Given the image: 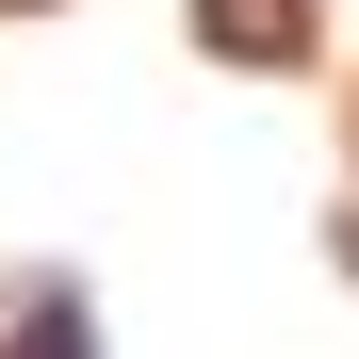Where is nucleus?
Here are the masks:
<instances>
[{"mask_svg": "<svg viewBox=\"0 0 359 359\" xmlns=\"http://www.w3.org/2000/svg\"><path fill=\"white\" fill-rule=\"evenodd\" d=\"M17 359H82V311H66V294H33V327H17Z\"/></svg>", "mask_w": 359, "mask_h": 359, "instance_id": "nucleus-2", "label": "nucleus"}, {"mask_svg": "<svg viewBox=\"0 0 359 359\" xmlns=\"http://www.w3.org/2000/svg\"><path fill=\"white\" fill-rule=\"evenodd\" d=\"M196 33L229 66H294V49H311V0H196Z\"/></svg>", "mask_w": 359, "mask_h": 359, "instance_id": "nucleus-1", "label": "nucleus"}]
</instances>
